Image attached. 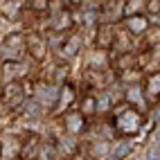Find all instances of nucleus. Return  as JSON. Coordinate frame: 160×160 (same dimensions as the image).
I'll return each instance as SVG.
<instances>
[{
  "label": "nucleus",
  "mask_w": 160,
  "mask_h": 160,
  "mask_svg": "<svg viewBox=\"0 0 160 160\" xmlns=\"http://www.w3.org/2000/svg\"><path fill=\"white\" fill-rule=\"evenodd\" d=\"M111 126H113V131L115 135H120V138H133L142 131V126H144V115L142 111L138 108V106H131V104H117L113 113H111Z\"/></svg>",
  "instance_id": "nucleus-1"
},
{
  "label": "nucleus",
  "mask_w": 160,
  "mask_h": 160,
  "mask_svg": "<svg viewBox=\"0 0 160 160\" xmlns=\"http://www.w3.org/2000/svg\"><path fill=\"white\" fill-rule=\"evenodd\" d=\"M25 52L32 61L43 63L48 59V36H43L38 29H27L25 32Z\"/></svg>",
  "instance_id": "nucleus-2"
},
{
  "label": "nucleus",
  "mask_w": 160,
  "mask_h": 160,
  "mask_svg": "<svg viewBox=\"0 0 160 160\" xmlns=\"http://www.w3.org/2000/svg\"><path fill=\"white\" fill-rule=\"evenodd\" d=\"M59 122H61L63 133H68V135H81L88 129V117H83L77 108H70L68 113H63Z\"/></svg>",
  "instance_id": "nucleus-3"
},
{
  "label": "nucleus",
  "mask_w": 160,
  "mask_h": 160,
  "mask_svg": "<svg viewBox=\"0 0 160 160\" xmlns=\"http://www.w3.org/2000/svg\"><path fill=\"white\" fill-rule=\"evenodd\" d=\"M115 23H99L95 27V50H102V52H111L115 48Z\"/></svg>",
  "instance_id": "nucleus-4"
},
{
  "label": "nucleus",
  "mask_w": 160,
  "mask_h": 160,
  "mask_svg": "<svg viewBox=\"0 0 160 160\" xmlns=\"http://www.w3.org/2000/svg\"><path fill=\"white\" fill-rule=\"evenodd\" d=\"M27 63L23 61H2L0 66V79L5 83H12V81H25L27 79Z\"/></svg>",
  "instance_id": "nucleus-5"
},
{
  "label": "nucleus",
  "mask_w": 160,
  "mask_h": 160,
  "mask_svg": "<svg viewBox=\"0 0 160 160\" xmlns=\"http://www.w3.org/2000/svg\"><path fill=\"white\" fill-rule=\"evenodd\" d=\"M41 147H43V138L34 131L23 133V147H20V158L18 160H38Z\"/></svg>",
  "instance_id": "nucleus-6"
},
{
  "label": "nucleus",
  "mask_w": 160,
  "mask_h": 160,
  "mask_svg": "<svg viewBox=\"0 0 160 160\" xmlns=\"http://www.w3.org/2000/svg\"><path fill=\"white\" fill-rule=\"evenodd\" d=\"M126 32H129L131 36H142V34H147L149 29H151V23H149V16L147 14H133V16H126V18H122V23H120Z\"/></svg>",
  "instance_id": "nucleus-7"
},
{
  "label": "nucleus",
  "mask_w": 160,
  "mask_h": 160,
  "mask_svg": "<svg viewBox=\"0 0 160 160\" xmlns=\"http://www.w3.org/2000/svg\"><path fill=\"white\" fill-rule=\"evenodd\" d=\"M142 92H144V102L147 104H158L160 102V70L147 74L142 81Z\"/></svg>",
  "instance_id": "nucleus-8"
},
{
  "label": "nucleus",
  "mask_w": 160,
  "mask_h": 160,
  "mask_svg": "<svg viewBox=\"0 0 160 160\" xmlns=\"http://www.w3.org/2000/svg\"><path fill=\"white\" fill-rule=\"evenodd\" d=\"M72 104H77V90H74V86L70 81H66L61 86V92H59V102L54 104V108H52V113L54 115H63V113H68L70 111V106Z\"/></svg>",
  "instance_id": "nucleus-9"
},
{
  "label": "nucleus",
  "mask_w": 160,
  "mask_h": 160,
  "mask_svg": "<svg viewBox=\"0 0 160 160\" xmlns=\"http://www.w3.org/2000/svg\"><path fill=\"white\" fill-rule=\"evenodd\" d=\"M133 45H135V36H131L122 25L115 27V48L117 54H126V52H133Z\"/></svg>",
  "instance_id": "nucleus-10"
},
{
  "label": "nucleus",
  "mask_w": 160,
  "mask_h": 160,
  "mask_svg": "<svg viewBox=\"0 0 160 160\" xmlns=\"http://www.w3.org/2000/svg\"><path fill=\"white\" fill-rule=\"evenodd\" d=\"M79 50H81V36L79 34H70L68 41H66V43H61V48H59L63 59H72Z\"/></svg>",
  "instance_id": "nucleus-11"
},
{
  "label": "nucleus",
  "mask_w": 160,
  "mask_h": 160,
  "mask_svg": "<svg viewBox=\"0 0 160 160\" xmlns=\"http://www.w3.org/2000/svg\"><path fill=\"white\" fill-rule=\"evenodd\" d=\"M70 160H97L95 147L90 142H79L77 147H74V151L70 153Z\"/></svg>",
  "instance_id": "nucleus-12"
},
{
  "label": "nucleus",
  "mask_w": 160,
  "mask_h": 160,
  "mask_svg": "<svg viewBox=\"0 0 160 160\" xmlns=\"http://www.w3.org/2000/svg\"><path fill=\"white\" fill-rule=\"evenodd\" d=\"M77 111H79L83 117H92V115H97V97H95V95H83V97H79Z\"/></svg>",
  "instance_id": "nucleus-13"
},
{
  "label": "nucleus",
  "mask_w": 160,
  "mask_h": 160,
  "mask_svg": "<svg viewBox=\"0 0 160 160\" xmlns=\"http://www.w3.org/2000/svg\"><path fill=\"white\" fill-rule=\"evenodd\" d=\"M0 81H2V79H0Z\"/></svg>",
  "instance_id": "nucleus-14"
}]
</instances>
